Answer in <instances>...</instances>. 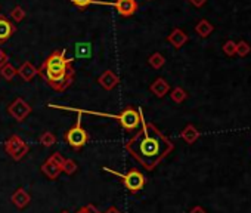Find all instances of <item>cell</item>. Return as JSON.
I'll list each match as a JSON object with an SVG mask.
<instances>
[{"label":"cell","instance_id":"cell-1","mask_svg":"<svg viewBox=\"0 0 251 213\" xmlns=\"http://www.w3.org/2000/svg\"><path fill=\"white\" fill-rule=\"evenodd\" d=\"M124 148L143 169L151 172L174 150V144L154 123L145 122L142 116L140 127L126 142Z\"/></svg>","mask_w":251,"mask_h":213},{"label":"cell","instance_id":"cell-2","mask_svg":"<svg viewBox=\"0 0 251 213\" xmlns=\"http://www.w3.org/2000/svg\"><path fill=\"white\" fill-rule=\"evenodd\" d=\"M73 58L67 56V51H53L43 64L37 68V74L46 82V85L55 92H64L76 79V70L73 67Z\"/></svg>","mask_w":251,"mask_h":213},{"label":"cell","instance_id":"cell-3","mask_svg":"<svg viewBox=\"0 0 251 213\" xmlns=\"http://www.w3.org/2000/svg\"><path fill=\"white\" fill-rule=\"evenodd\" d=\"M102 169H103L105 172H108V173L117 176L118 179L121 181V184L124 185V188H126L130 194H137L140 190H143V187L147 185V178L143 176V173H142L139 169H136V167L129 169L126 173L116 172V170H113V169H110V167H106V166H103Z\"/></svg>","mask_w":251,"mask_h":213},{"label":"cell","instance_id":"cell-4","mask_svg":"<svg viewBox=\"0 0 251 213\" xmlns=\"http://www.w3.org/2000/svg\"><path fill=\"white\" fill-rule=\"evenodd\" d=\"M77 113H79L77 122H76L74 126H71V127L64 133V141H65L67 144H68L71 148H73V150L80 151V150L87 144V142H89L90 136H89L87 130L82 126V114H83V111H82V110H77Z\"/></svg>","mask_w":251,"mask_h":213},{"label":"cell","instance_id":"cell-5","mask_svg":"<svg viewBox=\"0 0 251 213\" xmlns=\"http://www.w3.org/2000/svg\"><path fill=\"white\" fill-rule=\"evenodd\" d=\"M113 117L120 123V126L123 127L124 132L130 133V132H134V130H137L140 127L142 111L133 108V106H126V108L120 114H116Z\"/></svg>","mask_w":251,"mask_h":213},{"label":"cell","instance_id":"cell-6","mask_svg":"<svg viewBox=\"0 0 251 213\" xmlns=\"http://www.w3.org/2000/svg\"><path fill=\"white\" fill-rule=\"evenodd\" d=\"M3 150H5V153H6L12 160L19 161V160H22V159L28 154L30 145L27 144V142H25L21 136L12 135V136H9V138L5 141Z\"/></svg>","mask_w":251,"mask_h":213},{"label":"cell","instance_id":"cell-7","mask_svg":"<svg viewBox=\"0 0 251 213\" xmlns=\"http://www.w3.org/2000/svg\"><path fill=\"white\" fill-rule=\"evenodd\" d=\"M93 5L113 6L123 18H129V17L134 15L136 11L139 9V5L136 0H116V2H99V0H95Z\"/></svg>","mask_w":251,"mask_h":213},{"label":"cell","instance_id":"cell-8","mask_svg":"<svg viewBox=\"0 0 251 213\" xmlns=\"http://www.w3.org/2000/svg\"><path fill=\"white\" fill-rule=\"evenodd\" d=\"M31 111H33L31 105H30L27 101H24L22 98H17V99H15L14 102H11L9 106H8V114H9L15 122H18V123L24 122V120L31 114Z\"/></svg>","mask_w":251,"mask_h":213},{"label":"cell","instance_id":"cell-9","mask_svg":"<svg viewBox=\"0 0 251 213\" xmlns=\"http://www.w3.org/2000/svg\"><path fill=\"white\" fill-rule=\"evenodd\" d=\"M17 33V25L8 17L0 15V43H6Z\"/></svg>","mask_w":251,"mask_h":213},{"label":"cell","instance_id":"cell-10","mask_svg":"<svg viewBox=\"0 0 251 213\" xmlns=\"http://www.w3.org/2000/svg\"><path fill=\"white\" fill-rule=\"evenodd\" d=\"M98 83L105 90H113L120 83V77L114 73L113 70H105L103 73L98 77Z\"/></svg>","mask_w":251,"mask_h":213},{"label":"cell","instance_id":"cell-11","mask_svg":"<svg viewBox=\"0 0 251 213\" xmlns=\"http://www.w3.org/2000/svg\"><path fill=\"white\" fill-rule=\"evenodd\" d=\"M42 173L48 178V179H50V181H55V179H58L59 178V175H61V172H62V169H61V166L58 164V163H55L50 157L42 164Z\"/></svg>","mask_w":251,"mask_h":213},{"label":"cell","instance_id":"cell-12","mask_svg":"<svg viewBox=\"0 0 251 213\" xmlns=\"http://www.w3.org/2000/svg\"><path fill=\"white\" fill-rule=\"evenodd\" d=\"M188 40H189L188 34H186L184 30H181V28H174V30L168 34V37H167V42H168L173 48H176V49H181Z\"/></svg>","mask_w":251,"mask_h":213},{"label":"cell","instance_id":"cell-13","mask_svg":"<svg viewBox=\"0 0 251 213\" xmlns=\"http://www.w3.org/2000/svg\"><path fill=\"white\" fill-rule=\"evenodd\" d=\"M11 201H12V204H14L17 209H25V207L30 204V201H31V195H30L24 188L19 187V188L12 194Z\"/></svg>","mask_w":251,"mask_h":213},{"label":"cell","instance_id":"cell-14","mask_svg":"<svg viewBox=\"0 0 251 213\" xmlns=\"http://www.w3.org/2000/svg\"><path fill=\"white\" fill-rule=\"evenodd\" d=\"M17 73L22 80L31 82L35 76H37V68H35L30 61H25L19 65V68H17Z\"/></svg>","mask_w":251,"mask_h":213},{"label":"cell","instance_id":"cell-15","mask_svg":"<svg viewBox=\"0 0 251 213\" xmlns=\"http://www.w3.org/2000/svg\"><path fill=\"white\" fill-rule=\"evenodd\" d=\"M150 90L152 95H155L157 98H164L168 92H170V85L163 79V77H158L155 79L151 86H150Z\"/></svg>","mask_w":251,"mask_h":213},{"label":"cell","instance_id":"cell-16","mask_svg":"<svg viewBox=\"0 0 251 213\" xmlns=\"http://www.w3.org/2000/svg\"><path fill=\"white\" fill-rule=\"evenodd\" d=\"M181 138L186 142V144L192 145L194 142H197V139L200 138V130L194 126V124H186L184 127V130L181 132Z\"/></svg>","mask_w":251,"mask_h":213},{"label":"cell","instance_id":"cell-17","mask_svg":"<svg viewBox=\"0 0 251 213\" xmlns=\"http://www.w3.org/2000/svg\"><path fill=\"white\" fill-rule=\"evenodd\" d=\"M213 30H214V27H213V24L210 22V21H207V19H201L197 25H195V31H197V34L200 36V37H208V36L213 33Z\"/></svg>","mask_w":251,"mask_h":213},{"label":"cell","instance_id":"cell-18","mask_svg":"<svg viewBox=\"0 0 251 213\" xmlns=\"http://www.w3.org/2000/svg\"><path fill=\"white\" fill-rule=\"evenodd\" d=\"M0 76H2V79H5V80L11 82V80H14V77H15V76H18L17 68H15L12 64L6 62L2 68H0Z\"/></svg>","mask_w":251,"mask_h":213},{"label":"cell","instance_id":"cell-19","mask_svg":"<svg viewBox=\"0 0 251 213\" xmlns=\"http://www.w3.org/2000/svg\"><path fill=\"white\" fill-rule=\"evenodd\" d=\"M90 55H92V45L90 43L82 42V43L76 45V58L84 59V58H89Z\"/></svg>","mask_w":251,"mask_h":213},{"label":"cell","instance_id":"cell-20","mask_svg":"<svg viewBox=\"0 0 251 213\" xmlns=\"http://www.w3.org/2000/svg\"><path fill=\"white\" fill-rule=\"evenodd\" d=\"M170 98H171V101L173 102H176V104H182L186 98H188V92L185 90V89H182V88H174L171 92H170Z\"/></svg>","mask_w":251,"mask_h":213},{"label":"cell","instance_id":"cell-21","mask_svg":"<svg viewBox=\"0 0 251 213\" xmlns=\"http://www.w3.org/2000/svg\"><path fill=\"white\" fill-rule=\"evenodd\" d=\"M39 142H40V144H42L43 147L49 148V147H53V145L56 144V136H55L52 132L46 130V132H43V133L40 135Z\"/></svg>","mask_w":251,"mask_h":213},{"label":"cell","instance_id":"cell-22","mask_svg":"<svg viewBox=\"0 0 251 213\" xmlns=\"http://www.w3.org/2000/svg\"><path fill=\"white\" fill-rule=\"evenodd\" d=\"M148 64H150L152 68L160 70V68L166 64V58H164L160 52H155V53H152V55L148 58Z\"/></svg>","mask_w":251,"mask_h":213},{"label":"cell","instance_id":"cell-23","mask_svg":"<svg viewBox=\"0 0 251 213\" xmlns=\"http://www.w3.org/2000/svg\"><path fill=\"white\" fill-rule=\"evenodd\" d=\"M62 172L67 175H73L77 172V163L73 159H65L62 163Z\"/></svg>","mask_w":251,"mask_h":213},{"label":"cell","instance_id":"cell-24","mask_svg":"<svg viewBox=\"0 0 251 213\" xmlns=\"http://www.w3.org/2000/svg\"><path fill=\"white\" fill-rule=\"evenodd\" d=\"M9 15H11L12 21H15V22H21V21L25 18V15H27V14H25V11H24L21 6H15V8L11 11V14H9Z\"/></svg>","mask_w":251,"mask_h":213},{"label":"cell","instance_id":"cell-25","mask_svg":"<svg viewBox=\"0 0 251 213\" xmlns=\"http://www.w3.org/2000/svg\"><path fill=\"white\" fill-rule=\"evenodd\" d=\"M250 52H251V46H250L247 42L241 40V42L236 43V55H239L241 58H244V56H247Z\"/></svg>","mask_w":251,"mask_h":213},{"label":"cell","instance_id":"cell-26","mask_svg":"<svg viewBox=\"0 0 251 213\" xmlns=\"http://www.w3.org/2000/svg\"><path fill=\"white\" fill-rule=\"evenodd\" d=\"M69 2L73 3L76 8H79L80 11H84V9H87L90 5L95 3V0H69Z\"/></svg>","mask_w":251,"mask_h":213},{"label":"cell","instance_id":"cell-27","mask_svg":"<svg viewBox=\"0 0 251 213\" xmlns=\"http://www.w3.org/2000/svg\"><path fill=\"white\" fill-rule=\"evenodd\" d=\"M223 52H225L228 56L236 55V43H235L234 40H228V42L223 45Z\"/></svg>","mask_w":251,"mask_h":213},{"label":"cell","instance_id":"cell-28","mask_svg":"<svg viewBox=\"0 0 251 213\" xmlns=\"http://www.w3.org/2000/svg\"><path fill=\"white\" fill-rule=\"evenodd\" d=\"M76 213H99V210L93 204H87L84 207H80Z\"/></svg>","mask_w":251,"mask_h":213},{"label":"cell","instance_id":"cell-29","mask_svg":"<svg viewBox=\"0 0 251 213\" xmlns=\"http://www.w3.org/2000/svg\"><path fill=\"white\" fill-rule=\"evenodd\" d=\"M50 159L55 161V163H58L59 166H61V169H62V163H64V160H65V157L61 154V153H53L52 156H50Z\"/></svg>","mask_w":251,"mask_h":213},{"label":"cell","instance_id":"cell-30","mask_svg":"<svg viewBox=\"0 0 251 213\" xmlns=\"http://www.w3.org/2000/svg\"><path fill=\"white\" fill-rule=\"evenodd\" d=\"M6 62H8V55L2 48H0V68H2Z\"/></svg>","mask_w":251,"mask_h":213},{"label":"cell","instance_id":"cell-31","mask_svg":"<svg viewBox=\"0 0 251 213\" xmlns=\"http://www.w3.org/2000/svg\"><path fill=\"white\" fill-rule=\"evenodd\" d=\"M205 2H207V0H189V3L194 5L195 8H202L205 5Z\"/></svg>","mask_w":251,"mask_h":213},{"label":"cell","instance_id":"cell-32","mask_svg":"<svg viewBox=\"0 0 251 213\" xmlns=\"http://www.w3.org/2000/svg\"><path fill=\"white\" fill-rule=\"evenodd\" d=\"M189 213H207L205 212V209L204 207H201V206H195V207H192L191 209V212Z\"/></svg>","mask_w":251,"mask_h":213},{"label":"cell","instance_id":"cell-33","mask_svg":"<svg viewBox=\"0 0 251 213\" xmlns=\"http://www.w3.org/2000/svg\"><path fill=\"white\" fill-rule=\"evenodd\" d=\"M103 213H121V210H120V209H117L116 206H111V207L106 209Z\"/></svg>","mask_w":251,"mask_h":213},{"label":"cell","instance_id":"cell-34","mask_svg":"<svg viewBox=\"0 0 251 213\" xmlns=\"http://www.w3.org/2000/svg\"><path fill=\"white\" fill-rule=\"evenodd\" d=\"M61 213H69V212H68V210H62Z\"/></svg>","mask_w":251,"mask_h":213}]
</instances>
